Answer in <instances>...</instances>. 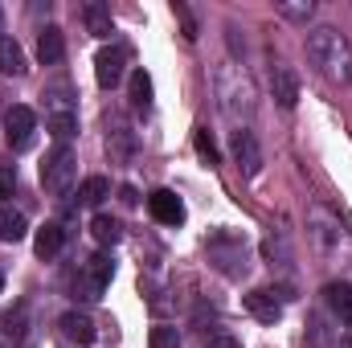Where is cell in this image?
Listing matches in <instances>:
<instances>
[{
	"label": "cell",
	"instance_id": "cell-19",
	"mask_svg": "<svg viewBox=\"0 0 352 348\" xmlns=\"http://www.w3.org/2000/svg\"><path fill=\"white\" fill-rule=\"evenodd\" d=\"M107 197H111V180H107V176H87V180H82V188H78V201L90 205V209H94V205H102Z\"/></svg>",
	"mask_w": 352,
	"mask_h": 348
},
{
	"label": "cell",
	"instance_id": "cell-24",
	"mask_svg": "<svg viewBox=\"0 0 352 348\" xmlns=\"http://www.w3.org/2000/svg\"><path fill=\"white\" fill-rule=\"evenodd\" d=\"M192 144H197V156H201L205 164H221V152H217V144H213V135H209L205 127L192 135Z\"/></svg>",
	"mask_w": 352,
	"mask_h": 348
},
{
	"label": "cell",
	"instance_id": "cell-6",
	"mask_svg": "<svg viewBox=\"0 0 352 348\" xmlns=\"http://www.w3.org/2000/svg\"><path fill=\"white\" fill-rule=\"evenodd\" d=\"M4 131H8V144H12L16 152L29 148V144H33V131H37V111L25 107V102H12V107L4 111Z\"/></svg>",
	"mask_w": 352,
	"mask_h": 348
},
{
	"label": "cell",
	"instance_id": "cell-31",
	"mask_svg": "<svg viewBox=\"0 0 352 348\" xmlns=\"http://www.w3.org/2000/svg\"><path fill=\"white\" fill-rule=\"evenodd\" d=\"M0 17H4V12H0Z\"/></svg>",
	"mask_w": 352,
	"mask_h": 348
},
{
	"label": "cell",
	"instance_id": "cell-17",
	"mask_svg": "<svg viewBox=\"0 0 352 348\" xmlns=\"http://www.w3.org/2000/svg\"><path fill=\"white\" fill-rule=\"evenodd\" d=\"M25 234H29L25 213H21V209H12V205H0V242H21Z\"/></svg>",
	"mask_w": 352,
	"mask_h": 348
},
{
	"label": "cell",
	"instance_id": "cell-7",
	"mask_svg": "<svg viewBox=\"0 0 352 348\" xmlns=\"http://www.w3.org/2000/svg\"><path fill=\"white\" fill-rule=\"evenodd\" d=\"M123 74H127V54H123L119 45H102V50L94 54V83L102 90H111V87L123 83Z\"/></svg>",
	"mask_w": 352,
	"mask_h": 348
},
{
	"label": "cell",
	"instance_id": "cell-16",
	"mask_svg": "<svg viewBox=\"0 0 352 348\" xmlns=\"http://www.w3.org/2000/svg\"><path fill=\"white\" fill-rule=\"evenodd\" d=\"M324 295H328V307L336 312V320L352 324V283H328Z\"/></svg>",
	"mask_w": 352,
	"mask_h": 348
},
{
	"label": "cell",
	"instance_id": "cell-23",
	"mask_svg": "<svg viewBox=\"0 0 352 348\" xmlns=\"http://www.w3.org/2000/svg\"><path fill=\"white\" fill-rule=\"evenodd\" d=\"M311 12H316L311 0H283V4H278V17H283V21H295V25H307Z\"/></svg>",
	"mask_w": 352,
	"mask_h": 348
},
{
	"label": "cell",
	"instance_id": "cell-11",
	"mask_svg": "<svg viewBox=\"0 0 352 348\" xmlns=\"http://www.w3.org/2000/svg\"><path fill=\"white\" fill-rule=\"evenodd\" d=\"M270 94L283 111H291L299 102V74L291 66H270Z\"/></svg>",
	"mask_w": 352,
	"mask_h": 348
},
{
	"label": "cell",
	"instance_id": "cell-27",
	"mask_svg": "<svg viewBox=\"0 0 352 348\" xmlns=\"http://www.w3.org/2000/svg\"><path fill=\"white\" fill-rule=\"evenodd\" d=\"M16 188V173H12V164H0V197H8Z\"/></svg>",
	"mask_w": 352,
	"mask_h": 348
},
{
	"label": "cell",
	"instance_id": "cell-4",
	"mask_svg": "<svg viewBox=\"0 0 352 348\" xmlns=\"http://www.w3.org/2000/svg\"><path fill=\"white\" fill-rule=\"evenodd\" d=\"M41 184H45V193H54V197H66V193L78 184V160H74L70 148H54V152L45 156V164H41Z\"/></svg>",
	"mask_w": 352,
	"mask_h": 348
},
{
	"label": "cell",
	"instance_id": "cell-22",
	"mask_svg": "<svg viewBox=\"0 0 352 348\" xmlns=\"http://www.w3.org/2000/svg\"><path fill=\"white\" fill-rule=\"evenodd\" d=\"M90 234H94L98 246H115V242H119V221L107 217V213H98V217L90 221Z\"/></svg>",
	"mask_w": 352,
	"mask_h": 348
},
{
	"label": "cell",
	"instance_id": "cell-15",
	"mask_svg": "<svg viewBox=\"0 0 352 348\" xmlns=\"http://www.w3.org/2000/svg\"><path fill=\"white\" fill-rule=\"evenodd\" d=\"M62 242H66V230H62L58 221H45V226L37 230V238H33V250H37V259H54V254L62 250Z\"/></svg>",
	"mask_w": 352,
	"mask_h": 348
},
{
	"label": "cell",
	"instance_id": "cell-12",
	"mask_svg": "<svg viewBox=\"0 0 352 348\" xmlns=\"http://www.w3.org/2000/svg\"><path fill=\"white\" fill-rule=\"evenodd\" d=\"M311 234H316V242L328 246V250L344 246V226H340V217H332L328 209H311Z\"/></svg>",
	"mask_w": 352,
	"mask_h": 348
},
{
	"label": "cell",
	"instance_id": "cell-8",
	"mask_svg": "<svg viewBox=\"0 0 352 348\" xmlns=\"http://www.w3.org/2000/svg\"><path fill=\"white\" fill-rule=\"evenodd\" d=\"M230 148H234V160H238V168H242L246 176H258V173H263V148H258L254 131L238 127V131H234V140H230Z\"/></svg>",
	"mask_w": 352,
	"mask_h": 348
},
{
	"label": "cell",
	"instance_id": "cell-2",
	"mask_svg": "<svg viewBox=\"0 0 352 348\" xmlns=\"http://www.w3.org/2000/svg\"><path fill=\"white\" fill-rule=\"evenodd\" d=\"M217 102H221V111L242 127V123H250L254 119V111H258V94H254V83H250V74L242 70V66H221L217 70Z\"/></svg>",
	"mask_w": 352,
	"mask_h": 348
},
{
	"label": "cell",
	"instance_id": "cell-29",
	"mask_svg": "<svg viewBox=\"0 0 352 348\" xmlns=\"http://www.w3.org/2000/svg\"><path fill=\"white\" fill-rule=\"evenodd\" d=\"M344 348H352V328H349V332H344Z\"/></svg>",
	"mask_w": 352,
	"mask_h": 348
},
{
	"label": "cell",
	"instance_id": "cell-13",
	"mask_svg": "<svg viewBox=\"0 0 352 348\" xmlns=\"http://www.w3.org/2000/svg\"><path fill=\"white\" fill-rule=\"evenodd\" d=\"M58 328H62V336L66 340H74L78 348H87V345H94V320L90 316H82V312H66L62 320H58Z\"/></svg>",
	"mask_w": 352,
	"mask_h": 348
},
{
	"label": "cell",
	"instance_id": "cell-28",
	"mask_svg": "<svg viewBox=\"0 0 352 348\" xmlns=\"http://www.w3.org/2000/svg\"><path fill=\"white\" fill-rule=\"evenodd\" d=\"M205 348H242V345H238V336H230V332H217V336H213Z\"/></svg>",
	"mask_w": 352,
	"mask_h": 348
},
{
	"label": "cell",
	"instance_id": "cell-1",
	"mask_svg": "<svg viewBox=\"0 0 352 348\" xmlns=\"http://www.w3.org/2000/svg\"><path fill=\"white\" fill-rule=\"evenodd\" d=\"M307 58H311V66H316L328 83L352 87V41L340 29H332V25L307 29Z\"/></svg>",
	"mask_w": 352,
	"mask_h": 348
},
{
	"label": "cell",
	"instance_id": "cell-18",
	"mask_svg": "<svg viewBox=\"0 0 352 348\" xmlns=\"http://www.w3.org/2000/svg\"><path fill=\"white\" fill-rule=\"evenodd\" d=\"M0 74H25V50L12 37H0Z\"/></svg>",
	"mask_w": 352,
	"mask_h": 348
},
{
	"label": "cell",
	"instance_id": "cell-9",
	"mask_svg": "<svg viewBox=\"0 0 352 348\" xmlns=\"http://www.w3.org/2000/svg\"><path fill=\"white\" fill-rule=\"evenodd\" d=\"M291 295H283V291H270V287H258V291H250L242 303H246V312L254 316V320H263V324H274L278 316H283V303H287Z\"/></svg>",
	"mask_w": 352,
	"mask_h": 348
},
{
	"label": "cell",
	"instance_id": "cell-3",
	"mask_svg": "<svg viewBox=\"0 0 352 348\" xmlns=\"http://www.w3.org/2000/svg\"><path fill=\"white\" fill-rule=\"evenodd\" d=\"M45 131L58 140V148H66L78 131V102L66 87H50L45 90Z\"/></svg>",
	"mask_w": 352,
	"mask_h": 348
},
{
	"label": "cell",
	"instance_id": "cell-25",
	"mask_svg": "<svg viewBox=\"0 0 352 348\" xmlns=\"http://www.w3.org/2000/svg\"><path fill=\"white\" fill-rule=\"evenodd\" d=\"M148 348H180V332L173 324H156L152 336H148Z\"/></svg>",
	"mask_w": 352,
	"mask_h": 348
},
{
	"label": "cell",
	"instance_id": "cell-26",
	"mask_svg": "<svg viewBox=\"0 0 352 348\" xmlns=\"http://www.w3.org/2000/svg\"><path fill=\"white\" fill-rule=\"evenodd\" d=\"M173 17L180 21V33H184V41H197V21H192V12H188V4H173Z\"/></svg>",
	"mask_w": 352,
	"mask_h": 348
},
{
	"label": "cell",
	"instance_id": "cell-21",
	"mask_svg": "<svg viewBox=\"0 0 352 348\" xmlns=\"http://www.w3.org/2000/svg\"><path fill=\"white\" fill-rule=\"evenodd\" d=\"M127 87H131V102L135 107H152V78H148V70H131V78H127Z\"/></svg>",
	"mask_w": 352,
	"mask_h": 348
},
{
	"label": "cell",
	"instance_id": "cell-14",
	"mask_svg": "<svg viewBox=\"0 0 352 348\" xmlns=\"http://www.w3.org/2000/svg\"><path fill=\"white\" fill-rule=\"evenodd\" d=\"M37 58H41V66H54V62L66 58V41H62V29L58 25H45L37 33Z\"/></svg>",
	"mask_w": 352,
	"mask_h": 348
},
{
	"label": "cell",
	"instance_id": "cell-10",
	"mask_svg": "<svg viewBox=\"0 0 352 348\" xmlns=\"http://www.w3.org/2000/svg\"><path fill=\"white\" fill-rule=\"evenodd\" d=\"M148 209H152V217L160 226H184V201L176 197L173 188H156L148 197Z\"/></svg>",
	"mask_w": 352,
	"mask_h": 348
},
{
	"label": "cell",
	"instance_id": "cell-30",
	"mask_svg": "<svg viewBox=\"0 0 352 348\" xmlns=\"http://www.w3.org/2000/svg\"><path fill=\"white\" fill-rule=\"evenodd\" d=\"M0 291H4V270H0Z\"/></svg>",
	"mask_w": 352,
	"mask_h": 348
},
{
	"label": "cell",
	"instance_id": "cell-5",
	"mask_svg": "<svg viewBox=\"0 0 352 348\" xmlns=\"http://www.w3.org/2000/svg\"><path fill=\"white\" fill-rule=\"evenodd\" d=\"M111 279H115V262L107 259V254H94V259H87L78 283H74V295L94 303V299H102V291L111 287Z\"/></svg>",
	"mask_w": 352,
	"mask_h": 348
},
{
	"label": "cell",
	"instance_id": "cell-20",
	"mask_svg": "<svg viewBox=\"0 0 352 348\" xmlns=\"http://www.w3.org/2000/svg\"><path fill=\"white\" fill-rule=\"evenodd\" d=\"M82 17H87V29L94 33V37H111V33H115L111 12H107L102 4H87V8H82Z\"/></svg>",
	"mask_w": 352,
	"mask_h": 348
}]
</instances>
